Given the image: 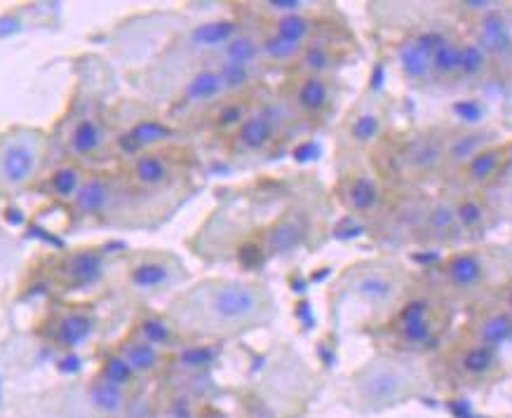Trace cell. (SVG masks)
Segmentation results:
<instances>
[{
    "instance_id": "cell-15",
    "label": "cell",
    "mask_w": 512,
    "mask_h": 418,
    "mask_svg": "<svg viewBox=\"0 0 512 418\" xmlns=\"http://www.w3.org/2000/svg\"><path fill=\"white\" fill-rule=\"evenodd\" d=\"M118 353L125 357V362L130 364L132 372L139 376H148V374H156L165 362V350H160L151 343L139 339L137 334H132L130 339H125L118 346Z\"/></svg>"
},
{
    "instance_id": "cell-28",
    "label": "cell",
    "mask_w": 512,
    "mask_h": 418,
    "mask_svg": "<svg viewBox=\"0 0 512 418\" xmlns=\"http://www.w3.org/2000/svg\"><path fill=\"white\" fill-rule=\"evenodd\" d=\"M426 231L430 233V238L435 240L454 238V235L461 231V226H458V219H456V207L447 200L435 202L426 217Z\"/></svg>"
},
{
    "instance_id": "cell-4",
    "label": "cell",
    "mask_w": 512,
    "mask_h": 418,
    "mask_svg": "<svg viewBox=\"0 0 512 418\" xmlns=\"http://www.w3.org/2000/svg\"><path fill=\"white\" fill-rule=\"evenodd\" d=\"M442 38L440 31H423L397 47V62L409 83L423 85L433 78V52Z\"/></svg>"
},
{
    "instance_id": "cell-41",
    "label": "cell",
    "mask_w": 512,
    "mask_h": 418,
    "mask_svg": "<svg viewBox=\"0 0 512 418\" xmlns=\"http://www.w3.org/2000/svg\"><path fill=\"white\" fill-rule=\"evenodd\" d=\"M454 116L458 118V120H463V123L466 125H470V130H475V125H480L482 120H484V106H482V101L480 99H463V101H458V104H454Z\"/></svg>"
},
{
    "instance_id": "cell-5",
    "label": "cell",
    "mask_w": 512,
    "mask_h": 418,
    "mask_svg": "<svg viewBox=\"0 0 512 418\" xmlns=\"http://www.w3.org/2000/svg\"><path fill=\"white\" fill-rule=\"evenodd\" d=\"M130 285L137 292L156 294L163 289L177 285L181 273L179 266L172 259H163V256H141L130 266Z\"/></svg>"
},
{
    "instance_id": "cell-10",
    "label": "cell",
    "mask_w": 512,
    "mask_h": 418,
    "mask_svg": "<svg viewBox=\"0 0 512 418\" xmlns=\"http://www.w3.org/2000/svg\"><path fill=\"white\" fill-rule=\"evenodd\" d=\"M275 130H278V120L273 118L271 111H254L235 130V141L242 151L259 153L273 144Z\"/></svg>"
},
{
    "instance_id": "cell-18",
    "label": "cell",
    "mask_w": 512,
    "mask_h": 418,
    "mask_svg": "<svg viewBox=\"0 0 512 418\" xmlns=\"http://www.w3.org/2000/svg\"><path fill=\"white\" fill-rule=\"evenodd\" d=\"M381 198L383 191L379 181L369 177V174H355L343 186V200L357 214H372L381 205Z\"/></svg>"
},
{
    "instance_id": "cell-25",
    "label": "cell",
    "mask_w": 512,
    "mask_h": 418,
    "mask_svg": "<svg viewBox=\"0 0 512 418\" xmlns=\"http://www.w3.org/2000/svg\"><path fill=\"white\" fill-rule=\"evenodd\" d=\"M85 174L78 165H59L47 179V191L59 202H71L78 198L80 188L85 184Z\"/></svg>"
},
{
    "instance_id": "cell-21",
    "label": "cell",
    "mask_w": 512,
    "mask_h": 418,
    "mask_svg": "<svg viewBox=\"0 0 512 418\" xmlns=\"http://www.w3.org/2000/svg\"><path fill=\"white\" fill-rule=\"evenodd\" d=\"M512 341V315L508 310H491L475 327V343L498 350Z\"/></svg>"
},
{
    "instance_id": "cell-24",
    "label": "cell",
    "mask_w": 512,
    "mask_h": 418,
    "mask_svg": "<svg viewBox=\"0 0 512 418\" xmlns=\"http://www.w3.org/2000/svg\"><path fill=\"white\" fill-rule=\"evenodd\" d=\"M458 372L468 379H487L498 369V355L494 348L482 346V343H473V346L463 348L458 355Z\"/></svg>"
},
{
    "instance_id": "cell-8",
    "label": "cell",
    "mask_w": 512,
    "mask_h": 418,
    "mask_svg": "<svg viewBox=\"0 0 512 418\" xmlns=\"http://www.w3.org/2000/svg\"><path fill=\"white\" fill-rule=\"evenodd\" d=\"M106 261L99 252L92 249H80V252L66 254L57 266V275L64 285L69 287H90L104 278Z\"/></svg>"
},
{
    "instance_id": "cell-6",
    "label": "cell",
    "mask_w": 512,
    "mask_h": 418,
    "mask_svg": "<svg viewBox=\"0 0 512 418\" xmlns=\"http://www.w3.org/2000/svg\"><path fill=\"white\" fill-rule=\"evenodd\" d=\"M397 336L412 348H426L435 339L433 306L426 299H414L397 315Z\"/></svg>"
},
{
    "instance_id": "cell-22",
    "label": "cell",
    "mask_w": 512,
    "mask_h": 418,
    "mask_svg": "<svg viewBox=\"0 0 512 418\" xmlns=\"http://www.w3.org/2000/svg\"><path fill=\"white\" fill-rule=\"evenodd\" d=\"M181 94H184L188 104H210V101L224 97L226 87L217 69H200L188 78Z\"/></svg>"
},
{
    "instance_id": "cell-19",
    "label": "cell",
    "mask_w": 512,
    "mask_h": 418,
    "mask_svg": "<svg viewBox=\"0 0 512 418\" xmlns=\"http://www.w3.org/2000/svg\"><path fill=\"white\" fill-rule=\"evenodd\" d=\"M494 137H496L494 132L480 130V127H477V130L461 132L458 137H454L447 146H444V160H449L451 165L466 167L477 153H482L484 148L494 146V144H491Z\"/></svg>"
},
{
    "instance_id": "cell-33",
    "label": "cell",
    "mask_w": 512,
    "mask_h": 418,
    "mask_svg": "<svg viewBox=\"0 0 512 418\" xmlns=\"http://www.w3.org/2000/svg\"><path fill=\"white\" fill-rule=\"evenodd\" d=\"M313 31H315L313 19L303 15V12H299V15L278 17L273 24V33H278V36L285 40H292L296 45H306L308 40H311Z\"/></svg>"
},
{
    "instance_id": "cell-26",
    "label": "cell",
    "mask_w": 512,
    "mask_h": 418,
    "mask_svg": "<svg viewBox=\"0 0 512 418\" xmlns=\"http://www.w3.org/2000/svg\"><path fill=\"white\" fill-rule=\"evenodd\" d=\"M303 233H306V226H303V219L299 217H285L275 224L266 235V247L271 249L273 254H285L292 252L294 247H299L303 240Z\"/></svg>"
},
{
    "instance_id": "cell-45",
    "label": "cell",
    "mask_w": 512,
    "mask_h": 418,
    "mask_svg": "<svg viewBox=\"0 0 512 418\" xmlns=\"http://www.w3.org/2000/svg\"><path fill=\"white\" fill-rule=\"evenodd\" d=\"M12 249H15V245H12L10 235H8V233H5V231H0V266H3V264H5V261H8V259H10Z\"/></svg>"
},
{
    "instance_id": "cell-43",
    "label": "cell",
    "mask_w": 512,
    "mask_h": 418,
    "mask_svg": "<svg viewBox=\"0 0 512 418\" xmlns=\"http://www.w3.org/2000/svg\"><path fill=\"white\" fill-rule=\"evenodd\" d=\"M264 8L278 17H287V15H299V12L306 10V3H301V0H271V3H266Z\"/></svg>"
},
{
    "instance_id": "cell-38",
    "label": "cell",
    "mask_w": 512,
    "mask_h": 418,
    "mask_svg": "<svg viewBox=\"0 0 512 418\" xmlns=\"http://www.w3.org/2000/svg\"><path fill=\"white\" fill-rule=\"evenodd\" d=\"M301 69L306 71V76H322V73L332 69L334 57L325 45H306L301 55Z\"/></svg>"
},
{
    "instance_id": "cell-31",
    "label": "cell",
    "mask_w": 512,
    "mask_h": 418,
    "mask_svg": "<svg viewBox=\"0 0 512 418\" xmlns=\"http://www.w3.org/2000/svg\"><path fill=\"white\" fill-rule=\"evenodd\" d=\"M221 62H235L245 66H256L261 59V40H256L247 33H238L224 50L219 52Z\"/></svg>"
},
{
    "instance_id": "cell-11",
    "label": "cell",
    "mask_w": 512,
    "mask_h": 418,
    "mask_svg": "<svg viewBox=\"0 0 512 418\" xmlns=\"http://www.w3.org/2000/svg\"><path fill=\"white\" fill-rule=\"evenodd\" d=\"M130 177L132 184L144 188V191H158L172 181V163L165 153L146 151L134 158Z\"/></svg>"
},
{
    "instance_id": "cell-30",
    "label": "cell",
    "mask_w": 512,
    "mask_h": 418,
    "mask_svg": "<svg viewBox=\"0 0 512 418\" xmlns=\"http://www.w3.org/2000/svg\"><path fill=\"white\" fill-rule=\"evenodd\" d=\"M458 69H461V43L444 36L433 52V76L449 80L458 76Z\"/></svg>"
},
{
    "instance_id": "cell-13",
    "label": "cell",
    "mask_w": 512,
    "mask_h": 418,
    "mask_svg": "<svg viewBox=\"0 0 512 418\" xmlns=\"http://www.w3.org/2000/svg\"><path fill=\"white\" fill-rule=\"evenodd\" d=\"M447 282L456 292H473L487 278V266L475 252L454 254L444 266Z\"/></svg>"
},
{
    "instance_id": "cell-27",
    "label": "cell",
    "mask_w": 512,
    "mask_h": 418,
    "mask_svg": "<svg viewBox=\"0 0 512 418\" xmlns=\"http://www.w3.org/2000/svg\"><path fill=\"white\" fill-rule=\"evenodd\" d=\"M404 160H407V163L412 165V170L416 172H433L444 160V146L440 141L430 137H419L407 146Z\"/></svg>"
},
{
    "instance_id": "cell-3",
    "label": "cell",
    "mask_w": 512,
    "mask_h": 418,
    "mask_svg": "<svg viewBox=\"0 0 512 418\" xmlns=\"http://www.w3.org/2000/svg\"><path fill=\"white\" fill-rule=\"evenodd\" d=\"M47 139L40 130L12 127L0 134V195H12L31 186L43 172Z\"/></svg>"
},
{
    "instance_id": "cell-23",
    "label": "cell",
    "mask_w": 512,
    "mask_h": 418,
    "mask_svg": "<svg viewBox=\"0 0 512 418\" xmlns=\"http://www.w3.org/2000/svg\"><path fill=\"white\" fill-rule=\"evenodd\" d=\"M505 158H508V146L494 144V146L484 148L482 153H477L475 158L470 160L466 167H463L468 184H473V186L489 184V181L498 174V170H501Z\"/></svg>"
},
{
    "instance_id": "cell-44",
    "label": "cell",
    "mask_w": 512,
    "mask_h": 418,
    "mask_svg": "<svg viewBox=\"0 0 512 418\" xmlns=\"http://www.w3.org/2000/svg\"><path fill=\"white\" fill-rule=\"evenodd\" d=\"M461 8L466 12H473L477 17H484L501 8V3H491V0H466V3H461Z\"/></svg>"
},
{
    "instance_id": "cell-29",
    "label": "cell",
    "mask_w": 512,
    "mask_h": 418,
    "mask_svg": "<svg viewBox=\"0 0 512 418\" xmlns=\"http://www.w3.org/2000/svg\"><path fill=\"white\" fill-rule=\"evenodd\" d=\"M134 334H137L139 339L151 343V346L160 348V350L177 346V327H174V322L165 320V318H156V315L141 320L137 332H134Z\"/></svg>"
},
{
    "instance_id": "cell-36",
    "label": "cell",
    "mask_w": 512,
    "mask_h": 418,
    "mask_svg": "<svg viewBox=\"0 0 512 418\" xmlns=\"http://www.w3.org/2000/svg\"><path fill=\"white\" fill-rule=\"evenodd\" d=\"M456 219L461 231L480 233L487 226V209L477 198H463L456 202Z\"/></svg>"
},
{
    "instance_id": "cell-20",
    "label": "cell",
    "mask_w": 512,
    "mask_h": 418,
    "mask_svg": "<svg viewBox=\"0 0 512 418\" xmlns=\"http://www.w3.org/2000/svg\"><path fill=\"white\" fill-rule=\"evenodd\" d=\"M332 90L325 76H303L294 90V106L306 116H318L329 106Z\"/></svg>"
},
{
    "instance_id": "cell-34",
    "label": "cell",
    "mask_w": 512,
    "mask_h": 418,
    "mask_svg": "<svg viewBox=\"0 0 512 418\" xmlns=\"http://www.w3.org/2000/svg\"><path fill=\"white\" fill-rule=\"evenodd\" d=\"M303 47L306 45H296L292 40L280 38L278 33H271V36L261 40V59H268V62L275 64L299 62L303 55Z\"/></svg>"
},
{
    "instance_id": "cell-47",
    "label": "cell",
    "mask_w": 512,
    "mask_h": 418,
    "mask_svg": "<svg viewBox=\"0 0 512 418\" xmlns=\"http://www.w3.org/2000/svg\"><path fill=\"white\" fill-rule=\"evenodd\" d=\"M508 313L512 315V289H510V294H508Z\"/></svg>"
},
{
    "instance_id": "cell-37",
    "label": "cell",
    "mask_w": 512,
    "mask_h": 418,
    "mask_svg": "<svg viewBox=\"0 0 512 418\" xmlns=\"http://www.w3.org/2000/svg\"><path fill=\"white\" fill-rule=\"evenodd\" d=\"M170 134H172L170 127L160 123V120H141V123L132 127L130 134H127V139H132L134 148H151L160 144V141H165Z\"/></svg>"
},
{
    "instance_id": "cell-9",
    "label": "cell",
    "mask_w": 512,
    "mask_h": 418,
    "mask_svg": "<svg viewBox=\"0 0 512 418\" xmlns=\"http://www.w3.org/2000/svg\"><path fill=\"white\" fill-rule=\"evenodd\" d=\"M475 43L491 59H503L512 55V24L501 8L477 19Z\"/></svg>"
},
{
    "instance_id": "cell-40",
    "label": "cell",
    "mask_w": 512,
    "mask_h": 418,
    "mask_svg": "<svg viewBox=\"0 0 512 418\" xmlns=\"http://www.w3.org/2000/svg\"><path fill=\"white\" fill-rule=\"evenodd\" d=\"M381 134V118L372 111L360 113L350 125V137H353L355 144H372L376 137Z\"/></svg>"
},
{
    "instance_id": "cell-2",
    "label": "cell",
    "mask_w": 512,
    "mask_h": 418,
    "mask_svg": "<svg viewBox=\"0 0 512 418\" xmlns=\"http://www.w3.org/2000/svg\"><path fill=\"white\" fill-rule=\"evenodd\" d=\"M416 383L419 374L407 362L379 357L353 376V400L362 411H381L407 400Z\"/></svg>"
},
{
    "instance_id": "cell-1",
    "label": "cell",
    "mask_w": 512,
    "mask_h": 418,
    "mask_svg": "<svg viewBox=\"0 0 512 418\" xmlns=\"http://www.w3.org/2000/svg\"><path fill=\"white\" fill-rule=\"evenodd\" d=\"M271 315L264 287L242 280H207L170 306L177 329L205 336H231L252 329Z\"/></svg>"
},
{
    "instance_id": "cell-46",
    "label": "cell",
    "mask_w": 512,
    "mask_h": 418,
    "mask_svg": "<svg viewBox=\"0 0 512 418\" xmlns=\"http://www.w3.org/2000/svg\"><path fill=\"white\" fill-rule=\"evenodd\" d=\"M503 207H505V214L512 217V186L505 191V198H503Z\"/></svg>"
},
{
    "instance_id": "cell-42",
    "label": "cell",
    "mask_w": 512,
    "mask_h": 418,
    "mask_svg": "<svg viewBox=\"0 0 512 418\" xmlns=\"http://www.w3.org/2000/svg\"><path fill=\"white\" fill-rule=\"evenodd\" d=\"M249 116V113L242 109V106H238V104H226L224 109L219 111V116H217V125L219 127H235V130H238L240 127V123L242 120H245Z\"/></svg>"
},
{
    "instance_id": "cell-35",
    "label": "cell",
    "mask_w": 512,
    "mask_h": 418,
    "mask_svg": "<svg viewBox=\"0 0 512 418\" xmlns=\"http://www.w3.org/2000/svg\"><path fill=\"white\" fill-rule=\"evenodd\" d=\"M491 57L475 43H461V69L458 76L466 80H480L489 71Z\"/></svg>"
},
{
    "instance_id": "cell-14",
    "label": "cell",
    "mask_w": 512,
    "mask_h": 418,
    "mask_svg": "<svg viewBox=\"0 0 512 418\" xmlns=\"http://www.w3.org/2000/svg\"><path fill=\"white\" fill-rule=\"evenodd\" d=\"M113 198H116V188H113L109 179L90 177L85 179L78 198L73 200V209H76L80 217H99V214L109 212Z\"/></svg>"
},
{
    "instance_id": "cell-16",
    "label": "cell",
    "mask_w": 512,
    "mask_h": 418,
    "mask_svg": "<svg viewBox=\"0 0 512 418\" xmlns=\"http://www.w3.org/2000/svg\"><path fill=\"white\" fill-rule=\"evenodd\" d=\"M240 33V26L231 22V19H214V22H205L188 33L186 43L193 50L205 52H221L231 40Z\"/></svg>"
},
{
    "instance_id": "cell-7",
    "label": "cell",
    "mask_w": 512,
    "mask_h": 418,
    "mask_svg": "<svg viewBox=\"0 0 512 418\" xmlns=\"http://www.w3.org/2000/svg\"><path fill=\"white\" fill-rule=\"evenodd\" d=\"M94 329H97V320H94L87 310L71 308V310H64V313H59L57 318L52 320L47 334H50V339L55 341L59 348L76 350V348H83L85 343L92 339Z\"/></svg>"
},
{
    "instance_id": "cell-12",
    "label": "cell",
    "mask_w": 512,
    "mask_h": 418,
    "mask_svg": "<svg viewBox=\"0 0 512 418\" xmlns=\"http://www.w3.org/2000/svg\"><path fill=\"white\" fill-rule=\"evenodd\" d=\"M106 146V127L99 118L83 116L78 123L71 127L69 137H66V151L73 158H92L101 148Z\"/></svg>"
},
{
    "instance_id": "cell-39",
    "label": "cell",
    "mask_w": 512,
    "mask_h": 418,
    "mask_svg": "<svg viewBox=\"0 0 512 418\" xmlns=\"http://www.w3.org/2000/svg\"><path fill=\"white\" fill-rule=\"evenodd\" d=\"M221 80H224L226 92H240L254 80V66L235 64V62H219L217 66Z\"/></svg>"
},
{
    "instance_id": "cell-32",
    "label": "cell",
    "mask_w": 512,
    "mask_h": 418,
    "mask_svg": "<svg viewBox=\"0 0 512 418\" xmlns=\"http://www.w3.org/2000/svg\"><path fill=\"white\" fill-rule=\"evenodd\" d=\"M97 379H101L104 383H109V386L130 390L134 383L139 381V376L132 372V367L125 362V357L116 350V353L109 355L104 362H101V369H99Z\"/></svg>"
},
{
    "instance_id": "cell-17",
    "label": "cell",
    "mask_w": 512,
    "mask_h": 418,
    "mask_svg": "<svg viewBox=\"0 0 512 418\" xmlns=\"http://www.w3.org/2000/svg\"><path fill=\"white\" fill-rule=\"evenodd\" d=\"M353 294L357 299L372 303L376 308H386L390 303L395 301L397 296V282L390 278L386 273H376V271H369V273H362L357 275L353 280Z\"/></svg>"
}]
</instances>
